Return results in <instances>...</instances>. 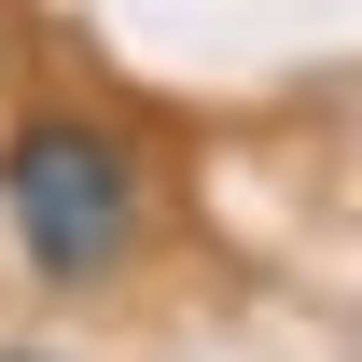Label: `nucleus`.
<instances>
[{"label":"nucleus","mask_w":362,"mask_h":362,"mask_svg":"<svg viewBox=\"0 0 362 362\" xmlns=\"http://www.w3.org/2000/svg\"><path fill=\"white\" fill-rule=\"evenodd\" d=\"M0 223H14V265L84 307L153 237V168L112 112H14L0 126Z\"/></svg>","instance_id":"1"},{"label":"nucleus","mask_w":362,"mask_h":362,"mask_svg":"<svg viewBox=\"0 0 362 362\" xmlns=\"http://www.w3.org/2000/svg\"><path fill=\"white\" fill-rule=\"evenodd\" d=\"M0 362H56V349H0Z\"/></svg>","instance_id":"2"}]
</instances>
